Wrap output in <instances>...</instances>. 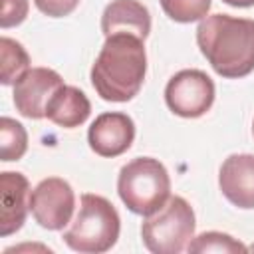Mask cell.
<instances>
[{"label":"cell","instance_id":"obj_1","mask_svg":"<svg viewBox=\"0 0 254 254\" xmlns=\"http://www.w3.org/2000/svg\"><path fill=\"white\" fill-rule=\"evenodd\" d=\"M147 73L145 40L135 34L117 32L105 38L91 65V85L105 101L125 103L133 99Z\"/></svg>","mask_w":254,"mask_h":254},{"label":"cell","instance_id":"obj_2","mask_svg":"<svg viewBox=\"0 0 254 254\" xmlns=\"http://www.w3.org/2000/svg\"><path fill=\"white\" fill-rule=\"evenodd\" d=\"M196 44L210 67L228 79L254 71V20L212 14L200 20Z\"/></svg>","mask_w":254,"mask_h":254},{"label":"cell","instance_id":"obj_3","mask_svg":"<svg viewBox=\"0 0 254 254\" xmlns=\"http://www.w3.org/2000/svg\"><path fill=\"white\" fill-rule=\"evenodd\" d=\"M121 230L117 208L99 194L85 192L71 226L64 232V242L81 254H101L115 246Z\"/></svg>","mask_w":254,"mask_h":254},{"label":"cell","instance_id":"obj_4","mask_svg":"<svg viewBox=\"0 0 254 254\" xmlns=\"http://www.w3.org/2000/svg\"><path fill=\"white\" fill-rule=\"evenodd\" d=\"M117 192L123 204L141 216H149L171 198V177L165 165L153 157H137L121 167Z\"/></svg>","mask_w":254,"mask_h":254},{"label":"cell","instance_id":"obj_5","mask_svg":"<svg viewBox=\"0 0 254 254\" xmlns=\"http://www.w3.org/2000/svg\"><path fill=\"white\" fill-rule=\"evenodd\" d=\"M194 210L183 196H171L163 208L145 216L141 238L153 254H179L194 236Z\"/></svg>","mask_w":254,"mask_h":254},{"label":"cell","instance_id":"obj_6","mask_svg":"<svg viewBox=\"0 0 254 254\" xmlns=\"http://www.w3.org/2000/svg\"><path fill=\"white\" fill-rule=\"evenodd\" d=\"M165 101L179 117H200L212 107L214 83L200 69H181L169 79L165 87Z\"/></svg>","mask_w":254,"mask_h":254},{"label":"cell","instance_id":"obj_7","mask_svg":"<svg viewBox=\"0 0 254 254\" xmlns=\"http://www.w3.org/2000/svg\"><path fill=\"white\" fill-rule=\"evenodd\" d=\"M73 208V189L60 177H48L40 181L30 192V212L42 228L62 230L67 222H71Z\"/></svg>","mask_w":254,"mask_h":254},{"label":"cell","instance_id":"obj_8","mask_svg":"<svg viewBox=\"0 0 254 254\" xmlns=\"http://www.w3.org/2000/svg\"><path fill=\"white\" fill-rule=\"evenodd\" d=\"M64 85L58 71L50 67H30L14 83V105L28 119L46 117V107L54 93Z\"/></svg>","mask_w":254,"mask_h":254},{"label":"cell","instance_id":"obj_9","mask_svg":"<svg viewBox=\"0 0 254 254\" xmlns=\"http://www.w3.org/2000/svg\"><path fill=\"white\" fill-rule=\"evenodd\" d=\"M135 139V123L127 113L107 111L95 117L87 131V141L93 153L99 157L123 155Z\"/></svg>","mask_w":254,"mask_h":254},{"label":"cell","instance_id":"obj_10","mask_svg":"<svg viewBox=\"0 0 254 254\" xmlns=\"http://www.w3.org/2000/svg\"><path fill=\"white\" fill-rule=\"evenodd\" d=\"M222 194L238 208H254V155L236 153L224 159L218 171Z\"/></svg>","mask_w":254,"mask_h":254},{"label":"cell","instance_id":"obj_11","mask_svg":"<svg viewBox=\"0 0 254 254\" xmlns=\"http://www.w3.org/2000/svg\"><path fill=\"white\" fill-rule=\"evenodd\" d=\"M30 183L22 173H0V234L10 236L22 228L30 210Z\"/></svg>","mask_w":254,"mask_h":254},{"label":"cell","instance_id":"obj_12","mask_svg":"<svg viewBox=\"0 0 254 254\" xmlns=\"http://www.w3.org/2000/svg\"><path fill=\"white\" fill-rule=\"evenodd\" d=\"M101 32L105 38L117 32H127L145 40L151 32L149 10L139 0H113L101 14Z\"/></svg>","mask_w":254,"mask_h":254},{"label":"cell","instance_id":"obj_13","mask_svg":"<svg viewBox=\"0 0 254 254\" xmlns=\"http://www.w3.org/2000/svg\"><path fill=\"white\" fill-rule=\"evenodd\" d=\"M89 113H91V103L87 95L79 87L65 83L54 93V97L46 107V117L64 129H73L83 125Z\"/></svg>","mask_w":254,"mask_h":254},{"label":"cell","instance_id":"obj_14","mask_svg":"<svg viewBox=\"0 0 254 254\" xmlns=\"http://www.w3.org/2000/svg\"><path fill=\"white\" fill-rule=\"evenodd\" d=\"M30 69V58L24 46L8 36L0 38V81L4 85L16 83Z\"/></svg>","mask_w":254,"mask_h":254},{"label":"cell","instance_id":"obj_15","mask_svg":"<svg viewBox=\"0 0 254 254\" xmlns=\"http://www.w3.org/2000/svg\"><path fill=\"white\" fill-rule=\"evenodd\" d=\"M28 151V133L22 123L12 117L0 119V157L4 163L18 161Z\"/></svg>","mask_w":254,"mask_h":254},{"label":"cell","instance_id":"obj_16","mask_svg":"<svg viewBox=\"0 0 254 254\" xmlns=\"http://www.w3.org/2000/svg\"><path fill=\"white\" fill-rule=\"evenodd\" d=\"M187 250L192 254H204V252H218V254H238V252H248V248L232 238L230 234L224 232H202L198 236H192L190 242L187 244Z\"/></svg>","mask_w":254,"mask_h":254},{"label":"cell","instance_id":"obj_17","mask_svg":"<svg viewBox=\"0 0 254 254\" xmlns=\"http://www.w3.org/2000/svg\"><path fill=\"white\" fill-rule=\"evenodd\" d=\"M165 14L181 24H190L206 18L210 10V0H159Z\"/></svg>","mask_w":254,"mask_h":254},{"label":"cell","instance_id":"obj_18","mask_svg":"<svg viewBox=\"0 0 254 254\" xmlns=\"http://www.w3.org/2000/svg\"><path fill=\"white\" fill-rule=\"evenodd\" d=\"M30 10L28 0H2V12H0V26L12 28L26 20Z\"/></svg>","mask_w":254,"mask_h":254},{"label":"cell","instance_id":"obj_19","mask_svg":"<svg viewBox=\"0 0 254 254\" xmlns=\"http://www.w3.org/2000/svg\"><path fill=\"white\" fill-rule=\"evenodd\" d=\"M34 4L42 14L50 18H64L77 8L79 0H34Z\"/></svg>","mask_w":254,"mask_h":254},{"label":"cell","instance_id":"obj_20","mask_svg":"<svg viewBox=\"0 0 254 254\" xmlns=\"http://www.w3.org/2000/svg\"><path fill=\"white\" fill-rule=\"evenodd\" d=\"M226 2L228 6H236V8H250L254 6V0H222Z\"/></svg>","mask_w":254,"mask_h":254},{"label":"cell","instance_id":"obj_21","mask_svg":"<svg viewBox=\"0 0 254 254\" xmlns=\"http://www.w3.org/2000/svg\"><path fill=\"white\" fill-rule=\"evenodd\" d=\"M252 133H254V123H252Z\"/></svg>","mask_w":254,"mask_h":254}]
</instances>
